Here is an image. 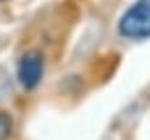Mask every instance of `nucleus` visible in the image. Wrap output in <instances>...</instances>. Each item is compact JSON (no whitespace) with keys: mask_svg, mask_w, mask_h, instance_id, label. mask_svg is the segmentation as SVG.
Returning a JSON list of instances; mask_svg holds the SVG:
<instances>
[{"mask_svg":"<svg viewBox=\"0 0 150 140\" xmlns=\"http://www.w3.org/2000/svg\"><path fill=\"white\" fill-rule=\"evenodd\" d=\"M9 133H12V117L5 110H0V140L9 138Z\"/></svg>","mask_w":150,"mask_h":140,"instance_id":"nucleus-3","label":"nucleus"},{"mask_svg":"<svg viewBox=\"0 0 150 140\" xmlns=\"http://www.w3.org/2000/svg\"><path fill=\"white\" fill-rule=\"evenodd\" d=\"M44 76V55L39 51H25L19 60V83L23 90H35Z\"/></svg>","mask_w":150,"mask_h":140,"instance_id":"nucleus-2","label":"nucleus"},{"mask_svg":"<svg viewBox=\"0 0 150 140\" xmlns=\"http://www.w3.org/2000/svg\"><path fill=\"white\" fill-rule=\"evenodd\" d=\"M118 32L127 39L150 37V0H136L118 21Z\"/></svg>","mask_w":150,"mask_h":140,"instance_id":"nucleus-1","label":"nucleus"}]
</instances>
